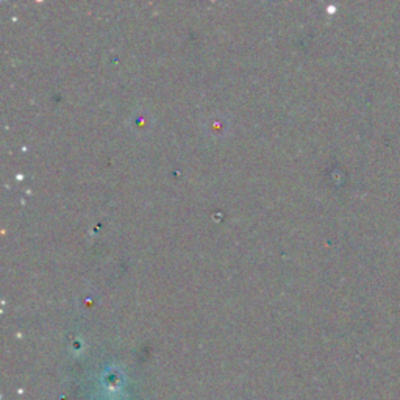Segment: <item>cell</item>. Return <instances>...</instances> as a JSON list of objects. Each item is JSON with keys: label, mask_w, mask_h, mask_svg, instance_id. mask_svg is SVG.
Wrapping results in <instances>:
<instances>
[]
</instances>
